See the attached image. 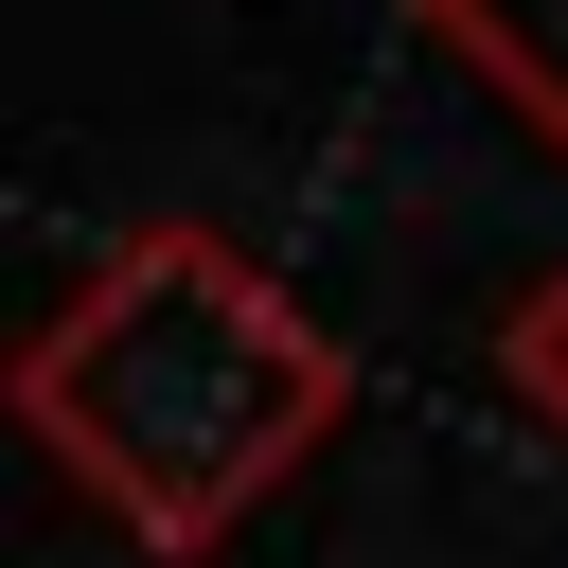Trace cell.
<instances>
[{
    "label": "cell",
    "instance_id": "3",
    "mask_svg": "<svg viewBox=\"0 0 568 568\" xmlns=\"http://www.w3.org/2000/svg\"><path fill=\"white\" fill-rule=\"evenodd\" d=\"M497 373H515V390H532V408L568 426V266H550V284H532V302L497 320Z\"/></svg>",
    "mask_w": 568,
    "mask_h": 568
},
{
    "label": "cell",
    "instance_id": "1",
    "mask_svg": "<svg viewBox=\"0 0 568 568\" xmlns=\"http://www.w3.org/2000/svg\"><path fill=\"white\" fill-rule=\"evenodd\" d=\"M0 390H18V426L71 462V497H106V515L178 568V550L248 532V515L320 462V426L355 408V355H337L231 231L160 213V231H124V248L18 337Z\"/></svg>",
    "mask_w": 568,
    "mask_h": 568
},
{
    "label": "cell",
    "instance_id": "2",
    "mask_svg": "<svg viewBox=\"0 0 568 568\" xmlns=\"http://www.w3.org/2000/svg\"><path fill=\"white\" fill-rule=\"evenodd\" d=\"M408 18H426V36H444V53L568 160V0H408Z\"/></svg>",
    "mask_w": 568,
    "mask_h": 568
}]
</instances>
